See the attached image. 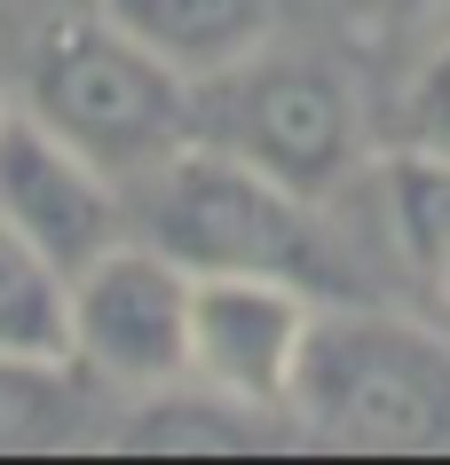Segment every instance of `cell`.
<instances>
[{
  "label": "cell",
  "mask_w": 450,
  "mask_h": 465,
  "mask_svg": "<svg viewBox=\"0 0 450 465\" xmlns=\"http://www.w3.org/2000/svg\"><path fill=\"white\" fill-rule=\"evenodd\" d=\"M300 441L364 458H443L450 450V331L364 300H316L285 394Z\"/></svg>",
  "instance_id": "1"
},
{
  "label": "cell",
  "mask_w": 450,
  "mask_h": 465,
  "mask_svg": "<svg viewBox=\"0 0 450 465\" xmlns=\"http://www.w3.org/2000/svg\"><path fill=\"white\" fill-rule=\"evenodd\" d=\"M126 229L175 252L190 276H285L316 300H348L316 205L276 190L269 173L237 166L229 150L182 143L166 166L126 182Z\"/></svg>",
  "instance_id": "2"
},
{
  "label": "cell",
  "mask_w": 450,
  "mask_h": 465,
  "mask_svg": "<svg viewBox=\"0 0 450 465\" xmlns=\"http://www.w3.org/2000/svg\"><path fill=\"white\" fill-rule=\"evenodd\" d=\"M25 111L119 182H143L150 166H166L190 143V79L158 64L103 8H79V16H55L32 32Z\"/></svg>",
  "instance_id": "3"
},
{
  "label": "cell",
  "mask_w": 450,
  "mask_h": 465,
  "mask_svg": "<svg viewBox=\"0 0 450 465\" xmlns=\"http://www.w3.org/2000/svg\"><path fill=\"white\" fill-rule=\"evenodd\" d=\"M190 143L229 150L237 166L269 173L276 190L325 205L364 150V103L325 55L253 48L245 64L190 87Z\"/></svg>",
  "instance_id": "4"
},
{
  "label": "cell",
  "mask_w": 450,
  "mask_h": 465,
  "mask_svg": "<svg viewBox=\"0 0 450 465\" xmlns=\"http://www.w3.org/2000/svg\"><path fill=\"white\" fill-rule=\"evenodd\" d=\"M190 284L175 252L126 229L111 252L64 284L72 300V363L111 394H158L190 379Z\"/></svg>",
  "instance_id": "5"
},
{
  "label": "cell",
  "mask_w": 450,
  "mask_h": 465,
  "mask_svg": "<svg viewBox=\"0 0 450 465\" xmlns=\"http://www.w3.org/2000/svg\"><path fill=\"white\" fill-rule=\"evenodd\" d=\"M0 221L72 284L95 252L126 237V182L32 111H0Z\"/></svg>",
  "instance_id": "6"
},
{
  "label": "cell",
  "mask_w": 450,
  "mask_h": 465,
  "mask_svg": "<svg viewBox=\"0 0 450 465\" xmlns=\"http://www.w3.org/2000/svg\"><path fill=\"white\" fill-rule=\"evenodd\" d=\"M308 316H316V292L285 276H198L190 284V379L261 411H285Z\"/></svg>",
  "instance_id": "7"
},
{
  "label": "cell",
  "mask_w": 450,
  "mask_h": 465,
  "mask_svg": "<svg viewBox=\"0 0 450 465\" xmlns=\"http://www.w3.org/2000/svg\"><path fill=\"white\" fill-rule=\"evenodd\" d=\"M111 450H135V458H269V450H293V418L261 411V402H237V394H214L198 379H175L158 394H135L119 418H111Z\"/></svg>",
  "instance_id": "8"
},
{
  "label": "cell",
  "mask_w": 450,
  "mask_h": 465,
  "mask_svg": "<svg viewBox=\"0 0 450 465\" xmlns=\"http://www.w3.org/2000/svg\"><path fill=\"white\" fill-rule=\"evenodd\" d=\"M276 8L285 0H103V16L126 25L158 64H175L190 87L245 64L253 48H269Z\"/></svg>",
  "instance_id": "9"
},
{
  "label": "cell",
  "mask_w": 450,
  "mask_h": 465,
  "mask_svg": "<svg viewBox=\"0 0 450 465\" xmlns=\"http://www.w3.org/2000/svg\"><path fill=\"white\" fill-rule=\"evenodd\" d=\"M95 379L72 355H0V458H55L79 441H103Z\"/></svg>",
  "instance_id": "10"
},
{
  "label": "cell",
  "mask_w": 450,
  "mask_h": 465,
  "mask_svg": "<svg viewBox=\"0 0 450 465\" xmlns=\"http://www.w3.org/2000/svg\"><path fill=\"white\" fill-rule=\"evenodd\" d=\"M379 221H387L395 261L419 276L435 323L450 331V158H435L419 143L387 150V166H379Z\"/></svg>",
  "instance_id": "11"
},
{
  "label": "cell",
  "mask_w": 450,
  "mask_h": 465,
  "mask_svg": "<svg viewBox=\"0 0 450 465\" xmlns=\"http://www.w3.org/2000/svg\"><path fill=\"white\" fill-rule=\"evenodd\" d=\"M0 355H72L64 269H48L8 221H0Z\"/></svg>",
  "instance_id": "12"
},
{
  "label": "cell",
  "mask_w": 450,
  "mask_h": 465,
  "mask_svg": "<svg viewBox=\"0 0 450 465\" xmlns=\"http://www.w3.org/2000/svg\"><path fill=\"white\" fill-rule=\"evenodd\" d=\"M403 143L450 158V32L419 55V72H411V87H403Z\"/></svg>",
  "instance_id": "13"
},
{
  "label": "cell",
  "mask_w": 450,
  "mask_h": 465,
  "mask_svg": "<svg viewBox=\"0 0 450 465\" xmlns=\"http://www.w3.org/2000/svg\"><path fill=\"white\" fill-rule=\"evenodd\" d=\"M372 8H419V0H372Z\"/></svg>",
  "instance_id": "14"
},
{
  "label": "cell",
  "mask_w": 450,
  "mask_h": 465,
  "mask_svg": "<svg viewBox=\"0 0 450 465\" xmlns=\"http://www.w3.org/2000/svg\"><path fill=\"white\" fill-rule=\"evenodd\" d=\"M0 111H8V95H0Z\"/></svg>",
  "instance_id": "15"
}]
</instances>
